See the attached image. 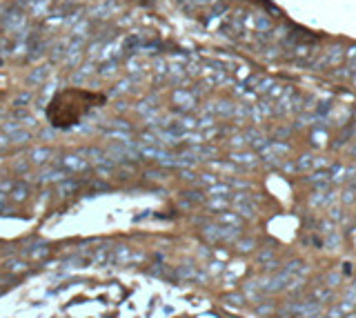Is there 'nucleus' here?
Returning a JSON list of instances; mask_svg holds the SVG:
<instances>
[{"mask_svg":"<svg viewBox=\"0 0 356 318\" xmlns=\"http://www.w3.org/2000/svg\"><path fill=\"white\" fill-rule=\"evenodd\" d=\"M105 94H100V91L67 87L49 100L47 120L56 129H69V127L78 125L91 109L105 105Z\"/></svg>","mask_w":356,"mask_h":318,"instance_id":"1","label":"nucleus"},{"mask_svg":"<svg viewBox=\"0 0 356 318\" xmlns=\"http://www.w3.org/2000/svg\"><path fill=\"white\" fill-rule=\"evenodd\" d=\"M332 298V289L330 287H323V285H319L312 292V300H316V302H327Z\"/></svg>","mask_w":356,"mask_h":318,"instance_id":"2","label":"nucleus"},{"mask_svg":"<svg viewBox=\"0 0 356 318\" xmlns=\"http://www.w3.org/2000/svg\"><path fill=\"white\" fill-rule=\"evenodd\" d=\"M314 165H316V160L312 156H301L299 162H296V169H299V172H307V169H312Z\"/></svg>","mask_w":356,"mask_h":318,"instance_id":"3","label":"nucleus"},{"mask_svg":"<svg viewBox=\"0 0 356 318\" xmlns=\"http://www.w3.org/2000/svg\"><path fill=\"white\" fill-rule=\"evenodd\" d=\"M274 261V247H265V249L258 254V263L261 265H267V263H272Z\"/></svg>","mask_w":356,"mask_h":318,"instance_id":"4","label":"nucleus"},{"mask_svg":"<svg viewBox=\"0 0 356 318\" xmlns=\"http://www.w3.org/2000/svg\"><path fill=\"white\" fill-rule=\"evenodd\" d=\"M241 212H245V216H256V203H241Z\"/></svg>","mask_w":356,"mask_h":318,"instance_id":"5","label":"nucleus"},{"mask_svg":"<svg viewBox=\"0 0 356 318\" xmlns=\"http://www.w3.org/2000/svg\"><path fill=\"white\" fill-rule=\"evenodd\" d=\"M343 316H345V312H343V307H340V305L327 312V318H343Z\"/></svg>","mask_w":356,"mask_h":318,"instance_id":"6","label":"nucleus"},{"mask_svg":"<svg viewBox=\"0 0 356 318\" xmlns=\"http://www.w3.org/2000/svg\"><path fill=\"white\" fill-rule=\"evenodd\" d=\"M254 247H256V240H245V243H241L238 249H241V251H251Z\"/></svg>","mask_w":356,"mask_h":318,"instance_id":"7","label":"nucleus"},{"mask_svg":"<svg viewBox=\"0 0 356 318\" xmlns=\"http://www.w3.org/2000/svg\"><path fill=\"white\" fill-rule=\"evenodd\" d=\"M231 302H236V305H241V302H245V296H230Z\"/></svg>","mask_w":356,"mask_h":318,"instance_id":"8","label":"nucleus"}]
</instances>
